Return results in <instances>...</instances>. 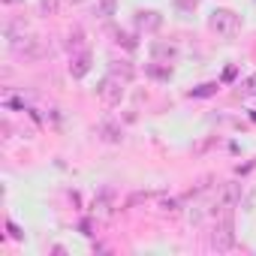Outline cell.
<instances>
[{
    "mask_svg": "<svg viewBox=\"0 0 256 256\" xmlns=\"http://www.w3.org/2000/svg\"><path fill=\"white\" fill-rule=\"evenodd\" d=\"M100 136H102L106 142H120V126H118L114 120H102V124H100Z\"/></svg>",
    "mask_w": 256,
    "mask_h": 256,
    "instance_id": "obj_7",
    "label": "cell"
},
{
    "mask_svg": "<svg viewBox=\"0 0 256 256\" xmlns=\"http://www.w3.org/2000/svg\"><path fill=\"white\" fill-rule=\"evenodd\" d=\"M94 214L96 217H108L112 214V208H108V199L102 196V199H94Z\"/></svg>",
    "mask_w": 256,
    "mask_h": 256,
    "instance_id": "obj_10",
    "label": "cell"
},
{
    "mask_svg": "<svg viewBox=\"0 0 256 256\" xmlns=\"http://www.w3.org/2000/svg\"><path fill=\"white\" fill-rule=\"evenodd\" d=\"M151 54L157 60H175L178 58V48L172 42H151Z\"/></svg>",
    "mask_w": 256,
    "mask_h": 256,
    "instance_id": "obj_4",
    "label": "cell"
},
{
    "mask_svg": "<svg viewBox=\"0 0 256 256\" xmlns=\"http://www.w3.org/2000/svg\"><path fill=\"white\" fill-rule=\"evenodd\" d=\"M88 70H90V54H88V52H82V54L70 64V72H72V78H84V76H88Z\"/></svg>",
    "mask_w": 256,
    "mask_h": 256,
    "instance_id": "obj_5",
    "label": "cell"
},
{
    "mask_svg": "<svg viewBox=\"0 0 256 256\" xmlns=\"http://www.w3.org/2000/svg\"><path fill=\"white\" fill-rule=\"evenodd\" d=\"M139 28H145V30H157L160 24H163V16L160 12H154V10H148V12H139Z\"/></svg>",
    "mask_w": 256,
    "mask_h": 256,
    "instance_id": "obj_6",
    "label": "cell"
},
{
    "mask_svg": "<svg viewBox=\"0 0 256 256\" xmlns=\"http://www.w3.org/2000/svg\"><path fill=\"white\" fill-rule=\"evenodd\" d=\"M208 28H211V34H217L220 40H235L238 30H241V18H238V12H232V10H214V12L208 16Z\"/></svg>",
    "mask_w": 256,
    "mask_h": 256,
    "instance_id": "obj_1",
    "label": "cell"
},
{
    "mask_svg": "<svg viewBox=\"0 0 256 256\" xmlns=\"http://www.w3.org/2000/svg\"><path fill=\"white\" fill-rule=\"evenodd\" d=\"M58 0H40V10H42V16H54L58 12Z\"/></svg>",
    "mask_w": 256,
    "mask_h": 256,
    "instance_id": "obj_11",
    "label": "cell"
},
{
    "mask_svg": "<svg viewBox=\"0 0 256 256\" xmlns=\"http://www.w3.org/2000/svg\"><path fill=\"white\" fill-rule=\"evenodd\" d=\"M118 12V0H96V16L100 18H112Z\"/></svg>",
    "mask_w": 256,
    "mask_h": 256,
    "instance_id": "obj_8",
    "label": "cell"
},
{
    "mask_svg": "<svg viewBox=\"0 0 256 256\" xmlns=\"http://www.w3.org/2000/svg\"><path fill=\"white\" fill-rule=\"evenodd\" d=\"M175 10H181V12H190V16H193L196 0H175Z\"/></svg>",
    "mask_w": 256,
    "mask_h": 256,
    "instance_id": "obj_12",
    "label": "cell"
},
{
    "mask_svg": "<svg viewBox=\"0 0 256 256\" xmlns=\"http://www.w3.org/2000/svg\"><path fill=\"white\" fill-rule=\"evenodd\" d=\"M211 244H214V250H232V247H235V232H232V220H229V217L214 229Z\"/></svg>",
    "mask_w": 256,
    "mask_h": 256,
    "instance_id": "obj_3",
    "label": "cell"
},
{
    "mask_svg": "<svg viewBox=\"0 0 256 256\" xmlns=\"http://www.w3.org/2000/svg\"><path fill=\"white\" fill-rule=\"evenodd\" d=\"M214 88L217 84H202L199 90H193V96H208V94H214Z\"/></svg>",
    "mask_w": 256,
    "mask_h": 256,
    "instance_id": "obj_13",
    "label": "cell"
},
{
    "mask_svg": "<svg viewBox=\"0 0 256 256\" xmlns=\"http://www.w3.org/2000/svg\"><path fill=\"white\" fill-rule=\"evenodd\" d=\"M100 100H102L106 106H118V102L124 100V82L114 78V76H106V78L100 82Z\"/></svg>",
    "mask_w": 256,
    "mask_h": 256,
    "instance_id": "obj_2",
    "label": "cell"
},
{
    "mask_svg": "<svg viewBox=\"0 0 256 256\" xmlns=\"http://www.w3.org/2000/svg\"><path fill=\"white\" fill-rule=\"evenodd\" d=\"M235 199H238L235 184H226V187H223V196H220V205H223V208H232V205H235Z\"/></svg>",
    "mask_w": 256,
    "mask_h": 256,
    "instance_id": "obj_9",
    "label": "cell"
},
{
    "mask_svg": "<svg viewBox=\"0 0 256 256\" xmlns=\"http://www.w3.org/2000/svg\"><path fill=\"white\" fill-rule=\"evenodd\" d=\"M6 6H18V4H24V0H4Z\"/></svg>",
    "mask_w": 256,
    "mask_h": 256,
    "instance_id": "obj_14",
    "label": "cell"
}]
</instances>
